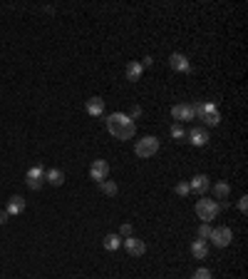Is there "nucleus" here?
Listing matches in <instances>:
<instances>
[{
	"instance_id": "28",
	"label": "nucleus",
	"mask_w": 248,
	"mask_h": 279,
	"mask_svg": "<svg viewBox=\"0 0 248 279\" xmlns=\"http://www.w3.org/2000/svg\"><path fill=\"white\" fill-rule=\"evenodd\" d=\"M139 115H142V107H139V105H134V107H132V115H129V117L134 120V117H139Z\"/></svg>"
},
{
	"instance_id": "19",
	"label": "nucleus",
	"mask_w": 248,
	"mask_h": 279,
	"mask_svg": "<svg viewBox=\"0 0 248 279\" xmlns=\"http://www.w3.org/2000/svg\"><path fill=\"white\" fill-rule=\"evenodd\" d=\"M142 65H139V63H134V60H132V63H129V65H126V70H124V72H126V80H132V82H136V80H139V77H142Z\"/></svg>"
},
{
	"instance_id": "16",
	"label": "nucleus",
	"mask_w": 248,
	"mask_h": 279,
	"mask_svg": "<svg viewBox=\"0 0 248 279\" xmlns=\"http://www.w3.org/2000/svg\"><path fill=\"white\" fill-rule=\"evenodd\" d=\"M102 244H104V249L107 252H117L120 249V244H122V239H120V234H104V239H102Z\"/></svg>"
},
{
	"instance_id": "17",
	"label": "nucleus",
	"mask_w": 248,
	"mask_h": 279,
	"mask_svg": "<svg viewBox=\"0 0 248 279\" xmlns=\"http://www.w3.org/2000/svg\"><path fill=\"white\" fill-rule=\"evenodd\" d=\"M45 182L60 187L62 182H64V172H62V170H48V172H45Z\"/></svg>"
},
{
	"instance_id": "5",
	"label": "nucleus",
	"mask_w": 248,
	"mask_h": 279,
	"mask_svg": "<svg viewBox=\"0 0 248 279\" xmlns=\"http://www.w3.org/2000/svg\"><path fill=\"white\" fill-rule=\"evenodd\" d=\"M201 120L206 127H216L221 122V115H218V107L214 102H204V110H201Z\"/></svg>"
},
{
	"instance_id": "14",
	"label": "nucleus",
	"mask_w": 248,
	"mask_h": 279,
	"mask_svg": "<svg viewBox=\"0 0 248 279\" xmlns=\"http://www.w3.org/2000/svg\"><path fill=\"white\" fill-rule=\"evenodd\" d=\"M84 110H87V115L100 117V115L104 112V100H102V97H90L87 105H84Z\"/></svg>"
},
{
	"instance_id": "12",
	"label": "nucleus",
	"mask_w": 248,
	"mask_h": 279,
	"mask_svg": "<svg viewBox=\"0 0 248 279\" xmlns=\"http://www.w3.org/2000/svg\"><path fill=\"white\" fill-rule=\"evenodd\" d=\"M188 142H191L194 147H204V145L208 142V130H206V127H194V130L188 132Z\"/></svg>"
},
{
	"instance_id": "10",
	"label": "nucleus",
	"mask_w": 248,
	"mask_h": 279,
	"mask_svg": "<svg viewBox=\"0 0 248 279\" xmlns=\"http://www.w3.org/2000/svg\"><path fill=\"white\" fill-rule=\"evenodd\" d=\"M169 65H172V70H179V72H191V63L184 53H174L169 58Z\"/></svg>"
},
{
	"instance_id": "18",
	"label": "nucleus",
	"mask_w": 248,
	"mask_h": 279,
	"mask_svg": "<svg viewBox=\"0 0 248 279\" xmlns=\"http://www.w3.org/2000/svg\"><path fill=\"white\" fill-rule=\"evenodd\" d=\"M228 195H231V185L228 182H216L214 185V197L216 200H226Z\"/></svg>"
},
{
	"instance_id": "21",
	"label": "nucleus",
	"mask_w": 248,
	"mask_h": 279,
	"mask_svg": "<svg viewBox=\"0 0 248 279\" xmlns=\"http://www.w3.org/2000/svg\"><path fill=\"white\" fill-rule=\"evenodd\" d=\"M196 234H198V239H204V242H206V239L211 237V227H208V224L204 222V224L198 227V232H196Z\"/></svg>"
},
{
	"instance_id": "20",
	"label": "nucleus",
	"mask_w": 248,
	"mask_h": 279,
	"mask_svg": "<svg viewBox=\"0 0 248 279\" xmlns=\"http://www.w3.org/2000/svg\"><path fill=\"white\" fill-rule=\"evenodd\" d=\"M100 185H102V192H104L107 197H114V195L120 192L117 182H112V180H104V182H100Z\"/></svg>"
},
{
	"instance_id": "25",
	"label": "nucleus",
	"mask_w": 248,
	"mask_h": 279,
	"mask_svg": "<svg viewBox=\"0 0 248 279\" xmlns=\"http://www.w3.org/2000/svg\"><path fill=\"white\" fill-rule=\"evenodd\" d=\"M120 232H122V237H132V234H134V227H132V224H122Z\"/></svg>"
},
{
	"instance_id": "13",
	"label": "nucleus",
	"mask_w": 248,
	"mask_h": 279,
	"mask_svg": "<svg viewBox=\"0 0 248 279\" xmlns=\"http://www.w3.org/2000/svg\"><path fill=\"white\" fill-rule=\"evenodd\" d=\"M5 212L10 214V217H15V214H22L25 212V197H20V195H12L10 200H8V207Z\"/></svg>"
},
{
	"instance_id": "24",
	"label": "nucleus",
	"mask_w": 248,
	"mask_h": 279,
	"mask_svg": "<svg viewBox=\"0 0 248 279\" xmlns=\"http://www.w3.org/2000/svg\"><path fill=\"white\" fill-rule=\"evenodd\" d=\"M194 279H211V272H208L206 267H201V269L194 272Z\"/></svg>"
},
{
	"instance_id": "11",
	"label": "nucleus",
	"mask_w": 248,
	"mask_h": 279,
	"mask_svg": "<svg viewBox=\"0 0 248 279\" xmlns=\"http://www.w3.org/2000/svg\"><path fill=\"white\" fill-rule=\"evenodd\" d=\"M208 187H211V180H208L206 175H196L194 180H188V190H194V192H198V195L208 192Z\"/></svg>"
},
{
	"instance_id": "2",
	"label": "nucleus",
	"mask_w": 248,
	"mask_h": 279,
	"mask_svg": "<svg viewBox=\"0 0 248 279\" xmlns=\"http://www.w3.org/2000/svg\"><path fill=\"white\" fill-rule=\"evenodd\" d=\"M134 152H136V157H142V160H146V157H154V155L159 152V137H154V135H146V137L136 140V145H134Z\"/></svg>"
},
{
	"instance_id": "22",
	"label": "nucleus",
	"mask_w": 248,
	"mask_h": 279,
	"mask_svg": "<svg viewBox=\"0 0 248 279\" xmlns=\"http://www.w3.org/2000/svg\"><path fill=\"white\" fill-rule=\"evenodd\" d=\"M184 135H186V132H184V127H182V125H172V137H174V140H182Z\"/></svg>"
},
{
	"instance_id": "23",
	"label": "nucleus",
	"mask_w": 248,
	"mask_h": 279,
	"mask_svg": "<svg viewBox=\"0 0 248 279\" xmlns=\"http://www.w3.org/2000/svg\"><path fill=\"white\" fill-rule=\"evenodd\" d=\"M188 192H191V190H188V182H179V185H176V195H179V197H186Z\"/></svg>"
},
{
	"instance_id": "3",
	"label": "nucleus",
	"mask_w": 248,
	"mask_h": 279,
	"mask_svg": "<svg viewBox=\"0 0 248 279\" xmlns=\"http://www.w3.org/2000/svg\"><path fill=\"white\" fill-rule=\"evenodd\" d=\"M194 209H196V217H198L201 222H206V224H208V222L218 214V202H216V200H206V197H204V200H198V202H196V207H194Z\"/></svg>"
},
{
	"instance_id": "7",
	"label": "nucleus",
	"mask_w": 248,
	"mask_h": 279,
	"mask_svg": "<svg viewBox=\"0 0 248 279\" xmlns=\"http://www.w3.org/2000/svg\"><path fill=\"white\" fill-rule=\"evenodd\" d=\"M208 239H214L216 247H228L234 242V232H231V227H216V229H211Z\"/></svg>"
},
{
	"instance_id": "4",
	"label": "nucleus",
	"mask_w": 248,
	"mask_h": 279,
	"mask_svg": "<svg viewBox=\"0 0 248 279\" xmlns=\"http://www.w3.org/2000/svg\"><path fill=\"white\" fill-rule=\"evenodd\" d=\"M42 182H45V167H42V165L30 167V170H28V175H25V185H28L30 190H40V187H42Z\"/></svg>"
},
{
	"instance_id": "6",
	"label": "nucleus",
	"mask_w": 248,
	"mask_h": 279,
	"mask_svg": "<svg viewBox=\"0 0 248 279\" xmlns=\"http://www.w3.org/2000/svg\"><path fill=\"white\" fill-rule=\"evenodd\" d=\"M90 177H92L94 182H104V180L110 177V162H107V160H94V162L90 165Z\"/></svg>"
},
{
	"instance_id": "27",
	"label": "nucleus",
	"mask_w": 248,
	"mask_h": 279,
	"mask_svg": "<svg viewBox=\"0 0 248 279\" xmlns=\"http://www.w3.org/2000/svg\"><path fill=\"white\" fill-rule=\"evenodd\" d=\"M139 65H142V68H152V65H154V58H149V55H146V58H144Z\"/></svg>"
},
{
	"instance_id": "26",
	"label": "nucleus",
	"mask_w": 248,
	"mask_h": 279,
	"mask_svg": "<svg viewBox=\"0 0 248 279\" xmlns=\"http://www.w3.org/2000/svg\"><path fill=\"white\" fill-rule=\"evenodd\" d=\"M238 209H241V212L246 214V209H248V197H246V195H244V197L238 200Z\"/></svg>"
},
{
	"instance_id": "8",
	"label": "nucleus",
	"mask_w": 248,
	"mask_h": 279,
	"mask_svg": "<svg viewBox=\"0 0 248 279\" xmlns=\"http://www.w3.org/2000/svg\"><path fill=\"white\" fill-rule=\"evenodd\" d=\"M124 247H126V252L132 254V257H142L144 252H146V244H144V239H139V237H126L124 239Z\"/></svg>"
},
{
	"instance_id": "29",
	"label": "nucleus",
	"mask_w": 248,
	"mask_h": 279,
	"mask_svg": "<svg viewBox=\"0 0 248 279\" xmlns=\"http://www.w3.org/2000/svg\"><path fill=\"white\" fill-rule=\"evenodd\" d=\"M8 217H10V214L2 209V212H0V224H5V222H8Z\"/></svg>"
},
{
	"instance_id": "9",
	"label": "nucleus",
	"mask_w": 248,
	"mask_h": 279,
	"mask_svg": "<svg viewBox=\"0 0 248 279\" xmlns=\"http://www.w3.org/2000/svg\"><path fill=\"white\" fill-rule=\"evenodd\" d=\"M172 115H174V120H179V122H188V120H194L191 105H186V102L174 105V107H172Z\"/></svg>"
},
{
	"instance_id": "15",
	"label": "nucleus",
	"mask_w": 248,
	"mask_h": 279,
	"mask_svg": "<svg viewBox=\"0 0 248 279\" xmlns=\"http://www.w3.org/2000/svg\"><path fill=\"white\" fill-rule=\"evenodd\" d=\"M191 254H194L196 259H206V254H208V244H206L204 239H194V242H191Z\"/></svg>"
},
{
	"instance_id": "1",
	"label": "nucleus",
	"mask_w": 248,
	"mask_h": 279,
	"mask_svg": "<svg viewBox=\"0 0 248 279\" xmlns=\"http://www.w3.org/2000/svg\"><path fill=\"white\" fill-rule=\"evenodd\" d=\"M107 130H110V135H114L117 140H132L134 132H136V122L129 115H124V112H112L107 117Z\"/></svg>"
}]
</instances>
